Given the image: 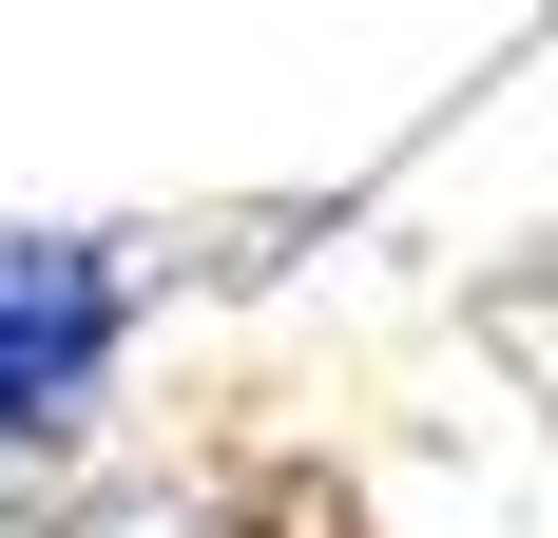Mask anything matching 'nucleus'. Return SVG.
Wrapping results in <instances>:
<instances>
[{
  "label": "nucleus",
  "instance_id": "obj_1",
  "mask_svg": "<svg viewBox=\"0 0 558 538\" xmlns=\"http://www.w3.org/2000/svg\"><path fill=\"white\" fill-rule=\"evenodd\" d=\"M135 346H155V231L0 212V500L58 481V462H97Z\"/></svg>",
  "mask_w": 558,
  "mask_h": 538
},
{
  "label": "nucleus",
  "instance_id": "obj_2",
  "mask_svg": "<svg viewBox=\"0 0 558 538\" xmlns=\"http://www.w3.org/2000/svg\"><path fill=\"white\" fill-rule=\"evenodd\" d=\"M0 538H366L308 462H58L0 500Z\"/></svg>",
  "mask_w": 558,
  "mask_h": 538
}]
</instances>
